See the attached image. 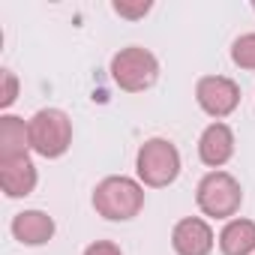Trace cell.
Listing matches in <instances>:
<instances>
[{
    "label": "cell",
    "mask_w": 255,
    "mask_h": 255,
    "mask_svg": "<svg viewBox=\"0 0 255 255\" xmlns=\"http://www.w3.org/2000/svg\"><path fill=\"white\" fill-rule=\"evenodd\" d=\"M30 135H27V123L15 114L0 117V159H18L27 156Z\"/></svg>",
    "instance_id": "12"
},
{
    "label": "cell",
    "mask_w": 255,
    "mask_h": 255,
    "mask_svg": "<svg viewBox=\"0 0 255 255\" xmlns=\"http://www.w3.org/2000/svg\"><path fill=\"white\" fill-rule=\"evenodd\" d=\"M111 78L126 93H141V90H147V87L156 84V78H159V60L147 48H141V45L120 48L111 57Z\"/></svg>",
    "instance_id": "5"
},
{
    "label": "cell",
    "mask_w": 255,
    "mask_h": 255,
    "mask_svg": "<svg viewBox=\"0 0 255 255\" xmlns=\"http://www.w3.org/2000/svg\"><path fill=\"white\" fill-rule=\"evenodd\" d=\"M195 99H198V105H201L204 114L222 120V117H228V114L237 111V105H240V87L231 78H225V75H204L195 84Z\"/></svg>",
    "instance_id": "6"
},
{
    "label": "cell",
    "mask_w": 255,
    "mask_h": 255,
    "mask_svg": "<svg viewBox=\"0 0 255 255\" xmlns=\"http://www.w3.org/2000/svg\"><path fill=\"white\" fill-rule=\"evenodd\" d=\"M36 165L30 162V156H18V159H0V186H3L6 198H24L36 189Z\"/></svg>",
    "instance_id": "9"
},
{
    "label": "cell",
    "mask_w": 255,
    "mask_h": 255,
    "mask_svg": "<svg viewBox=\"0 0 255 255\" xmlns=\"http://www.w3.org/2000/svg\"><path fill=\"white\" fill-rule=\"evenodd\" d=\"M231 60H234V66L255 72V33H243V36L234 39V45H231Z\"/></svg>",
    "instance_id": "13"
},
{
    "label": "cell",
    "mask_w": 255,
    "mask_h": 255,
    "mask_svg": "<svg viewBox=\"0 0 255 255\" xmlns=\"http://www.w3.org/2000/svg\"><path fill=\"white\" fill-rule=\"evenodd\" d=\"M195 204L210 219H231L243 204V189L228 171H207L198 180Z\"/></svg>",
    "instance_id": "4"
},
{
    "label": "cell",
    "mask_w": 255,
    "mask_h": 255,
    "mask_svg": "<svg viewBox=\"0 0 255 255\" xmlns=\"http://www.w3.org/2000/svg\"><path fill=\"white\" fill-rule=\"evenodd\" d=\"M84 255H123V252H120V246L111 243V240H96V243H90V246L84 249Z\"/></svg>",
    "instance_id": "16"
},
{
    "label": "cell",
    "mask_w": 255,
    "mask_h": 255,
    "mask_svg": "<svg viewBox=\"0 0 255 255\" xmlns=\"http://www.w3.org/2000/svg\"><path fill=\"white\" fill-rule=\"evenodd\" d=\"M231 156H234V132H231V126L222 123V120L210 123L201 132V138H198V159L207 168L219 171Z\"/></svg>",
    "instance_id": "8"
},
{
    "label": "cell",
    "mask_w": 255,
    "mask_h": 255,
    "mask_svg": "<svg viewBox=\"0 0 255 255\" xmlns=\"http://www.w3.org/2000/svg\"><path fill=\"white\" fill-rule=\"evenodd\" d=\"M0 78H3V93H0V108H9L18 96V78L12 69H3L0 72Z\"/></svg>",
    "instance_id": "15"
},
{
    "label": "cell",
    "mask_w": 255,
    "mask_h": 255,
    "mask_svg": "<svg viewBox=\"0 0 255 255\" xmlns=\"http://www.w3.org/2000/svg\"><path fill=\"white\" fill-rule=\"evenodd\" d=\"M144 207V186L132 177L111 174L93 189V210L108 222H129Z\"/></svg>",
    "instance_id": "1"
},
{
    "label": "cell",
    "mask_w": 255,
    "mask_h": 255,
    "mask_svg": "<svg viewBox=\"0 0 255 255\" xmlns=\"http://www.w3.org/2000/svg\"><path fill=\"white\" fill-rule=\"evenodd\" d=\"M252 9H255V0H252Z\"/></svg>",
    "instance_id": "17"
},
{
    "label": "cell",
    "mask_w": 255,
    "mask_h": 255,
    "mask_svg": "<svg viewBox=\"0 0 255 255\" xmlns=\"http://www.w3.org/2000/svg\"><path fill=\"white\" fill-rule=\"evenodd\" d=\"M222 255H252L255 252V222L252 219H228L219 231Z\"/></svg>",
    "instance_id": "11"
},
{
    "label": "cell",
    "mask_w": 255,
    "mask_h": 255,
    "mask_svg": "<svg viewBox=\"0 0 255 255\" xmlns=\"http://www.w3.org/2000/svg\"><path fill=\"white\" fill-rule=\"evenodd\" d=\"M9 228H12V237L18 243H24V246H42V243H48L54 237L57 225L42 210H21V213H15V219H12Z\"/></svg>",
    "instance_id": "10"
},
{
    "label": "cell",
    "mask_w": 255,
    "mask_h": 255,
    "mask_svg": "<svg viewBox=\"0 0 255 255\" xmlns=\"http://www.w3.org/2000/svg\"><path fill=\"white\" fill-rule=\"evenodd\" d=\"M138 180L150 189H162L177 180L180 174V153L168 138H147L135 156Z\"/></svg>",
    "instance_id": "3"
},
{
    "label": "cell",
    "mask_w": 255,
    "mask_h": 255,
    "mask_svg": "<svg viewBox=\"0 0 255 255\" xmlns=\"http://www.w3.org/2000/svg\"><path fill=\"white\" fill-rule=\"evenodd\" d=\"M213 228L201 216H186L171 231V246L177 255H210L213 252Z\"/></svg>",
    "instance_id": "7"
},
{
    "label": "cell",
    "mask_w": 255,
    "mask_h": 255,
    "mask_svg": "<svg viewBox=\"0 0 255 255\" xmlns=\"http://www.w3.org/2000/svg\"><path fill=\"white\" fill-rule=\"evenodd\" d=\"M27 135H30V147L39 156L57 159L72 144V120L60 108H39L27 120Z\"/></svg>",
    "instance_id": "2"
},
{
    "label": "cell",
    "mask_w": 255,
    "mask_h": 255,
    "mask_svg": "<svg viewBox=\"0 0 255 255\" xmlns=\"http://www.w3.org/2000/svg\"><path fill=\"white\" fill-rule=\"evenodd\" d=\"M150 0H138V3H126V0H114V12L120 15V18H129V21H138V18H144L147 12H150Z\"/></svg>",
    "instance_id": "14"
}]
</instances>
